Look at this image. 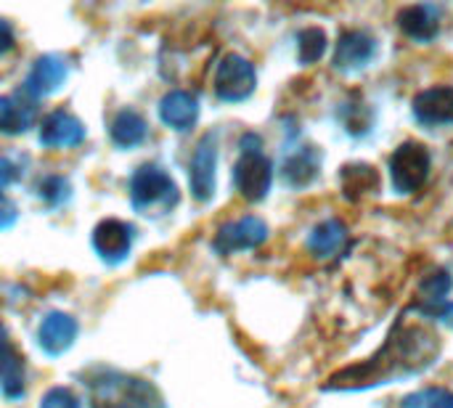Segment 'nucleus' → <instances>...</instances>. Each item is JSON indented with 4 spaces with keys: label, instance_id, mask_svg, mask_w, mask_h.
<instances>
[{
    "label": "nucleus",
    "instance_id": "f257e3e1",
    "mask_svg": "<svg viewBox=\"0 0 453 408\" xmlns=\"http://www.w3.org/2000/svg\"><path fill=\"white\" fill-rule=\"evenodd\" d=\"M438 350L441 343L433 332L422 327H406V321L401 319L398 327L390 332L385 348L374 358L340 372L329 380L326 390H366L414 377L438 358Z\"/></svg>",
    "mask_w": 453,
    "mask_h": 408
},
{
    "label": "nucleus",
    "instance_id": "f03ea898",
    "mask_svg": "<svg viewBox=\"0 0 453 408\" xmlns=\"http://www.w3.org/2000/svg\"><path fill=\"white\" fill-rule=\"evenodd\" d=\"M90 408H165L154 385L119 372L101 369L88 377Z\"/></svg>",
    "mask_w": 453,
    "mask_h": 408
},
{
    "label": "nucleus",
    "instance_id": "7ed1b4c3",
    "mask_svg": "<svg viewBox=\"0 0 453 408\" xmlns=\"http://www.w3.org/2000/svg\"><path fill=\"white\" fill-rule=\"evenodd\" d=\"M130 202L141 215H165L178 204V186L162 167L143 165L130 178Z\"/></svg>",
    "mask_w": 453,
    "mask_h": 408
},
{
    "label": "nucleus",
    "instance_id": "20e7f679",
    "mask_svg": "<svg viewBox=\"0 0 453 408\" xmlns=\"http://www.w3.org/2000/svg\"><path fill=\"white\" fill-rule=\"evenodd\" d=\"M430 165H433V157L425 143H419V141L401 143L395 149V154L390 157L393 189L401 194H411V191L422 189L425 181L430 178Z\"/></svg>",
    "mask_w": 453,
    "mask_h": 408
},
{
    "label": "nucleus",
    "instance_id": "39448f33",
    "mask_svg": "<svg viewBox=\"0 0 453 408\" xmlns=\"http://www.w3.org/2000/svg\"><path fill=\"white\" fill-rule=\"evenodd\" d=\"M257 85V74L252 61H247L239 53H228L215 72V93L218 98L228 101V104H239L244 98H250L255 93Z\"/></svg>",
    "mask_w": 453,
    "mask_h": 408
},
{
    "label": "nucleus",
    "instance_id": "423d86ee",
    "mask_svg": "<svg viewBox=\"0 0 453 408\" xmlns=\"http://www.w3.org/2000/svg\"><path fill=\"white\" fill-rule=\"evenodd\" d=\"M273 165L263 151H242L234 167V186L247 202H260L271 191Z\"/></svg>",
    "mask_w": 453,
    "mask_h": 408
},
{
    "label": "nucleus",
    "instance_id": "0eeeda50",
    "mask_svg": "<svg viewBox=\"0 0 453 408\" xmlns=\"http://www.w3.org/2000/svg\"><path fill=\"white\" fill-rule=\"evenodd\" d=\"M133 226L117 218L101 220L93 228V250L98 252V258L109 266H117L122 260H127L130 250H133Z\"/></svg>",
    "mask_w": 453,
    "mask_h": 408
},
{
    "label": "nucleus",
    "instance_id": "6e6552de",
    "mask_svg": "<svg viewBox=\"0 0 453 408\" xmlns=\"http://www.w3.org/2000/svg\"><path fill=\"white\" fill-rule=\"evenodd\" d=\"M215 167H218V141L212 133H207L199 143L196 151L191 157L188 165V183H191V194L199 202H210L215 194Z\"/></svg>",
    "mask_w": 453,
    "mask_h": 408
},
{
    "label": "nucleus",
    "instance_id": "1a4fd4ad",
    "mask_svg": "<svg viewBox=\"0 0 453 408\" xmlns=\"http://www.w3.org/2000/svg\"><path fill=\"white\" fill-rule=\"evenodd\" d=\"M268 239V226L255 218V215H247V218H239L234 223H226L218 236H215V250L220 255H234V252H242V250H255L260 247L263 242Z\"/></svg>",
    "mask_w": 453,
    "mask_h": 408
},
{
    "label": "nucleus",
    "instance_id": "9d476101",
    "mask_svg": "<svg viewBox=\"0 0 453 408\" xmlns=\"http://www.w3.org/2000/svg\"><path fill=\"white\" fill-rule=\"evenodd\" d=\"M411 109H414V117L427 127L453 125V88L441 85V88L422 90L414 98Z\"/></svg>",
    "mask_w": 453,
    "mask_h": 408
},
{
    "label": "nucleus",
    "instance_id": "9b49d317",
    "mask_svg": "<svg viewBox=\"0 0 453 408\" xmlns=\"http://www.w3.org/2000/svg\"><path fill=\"white\" fill-rule=\"evenodd\" d=\"M85 141V125L69 112H53L40 125V143L48 149H72Z\"/></svg>",
    "mask_w": 453,
    "mask_h": 408
},
{
    "label": "nucleus",
    "instance_id": "f8f14e48",
    "mask_svg": "<svg viewBox=\"0 0 453 408\" xmlns=\"http://www.w3.org/2000/svg\"><path fill=\"white\" fill-rule=\"evenodd\" d=\"M377 56V40L374 35L364 29L342 32L337 50H334V66L337 69H361Z\"/></svg>",
    "mask_w": 453,
    "mask_h": 408
},
{
    "label": "nucleus",
    "instance_id": "ddd939ff",
    "mask_svg": "<svg viewBox=\"0 0 453 408\" xmlns=\"http://www.w3.org/2000/svg\"><path fill=\"white\" fill-rule=\"evenodd\" d=\"M77 337V321L69 313H48L37 329V343L42 353L48 356H61L74 345Z\"/></svg>",
    "mask_w": 453,
    "mask_h": 408
},
{
    "label": "nucleus",
    "instance_id": "4468645a",
    "mask_svg": "<svg viewBox=\"0 0 453 408\" xmlns=\"http://www.w3.org/2000/svg\"><path fill=\"white\" fill-rule=\"evenodd\" d=\"M66 80V64L61 56H40L24 82V93H29L32 98H40V96H50L56 93Z\"/></svg>",
    "mask_w": 453,
    "mask_h": 408
},
{
    "label": "nucleus",
    "instance_id": "2eb2a0df",
    "mask_svg": "<svg viewBox=\"0 0 453 408\" xmlns=\"http://www.w3.org/2000/svg\"><path fill=\"white\" fill-rule=\"evenodd\" d=\"M159 117L167 127L183 133L191 130L199 119V101L188 90H170L159 101Z\"/></svg>",
    "mask_w": 453,
    "mask_h": 408
},
{
    "label": "nucleus",
    "instance_id": "dca6fc26",
    "mask_svg": "<svg viewBox=\"0 0 453 408\" xmlns=\"http://www.w3.org/2000/svg\"><path fill=\"white\" fill-rule=\"evenodd\" d=\"M35 122V98L29 93H11L0 98V133L19 135Z\"/></svg>",
    "mask_w": 453,
    "mask_h": 408
},
{
    "label": "nucleus",
    "instance_id": "f3484780",
    "mask_svg": "<svg viewBox=\"0 0 453 408\" xmlns=\"http://www.w3.org/2000/svg\"><path fill=\"white\" fill-rule=\"evenodd\" d=\"M401 29L419 42H430L438 35V8L433 5H406L398 13Z\"/></svg>",
    "mask_w": 453,
    "mask_h": 408
},
{
    "label": "nucleus",
    "instance_id": "a211bd4d",
    "mask_svg": "<svg viewBox=\"0 0 453 408\" xmlns=\"http://www.w3.org/2000/svg\"><path fill=\"white\" fill-rule=\"evenodd\" d=\"M0 390L11 401L24 396V358L13 350L11 343L0 348Z\"/></svg>",
    "mask_w": 453,
    "mask_h": 408
},
{
    "label": "nucleus",
    "instance_id": "6ab92c4d",
    "mask_svg": "<svg viewBox=\"0 0 453 408\" xmlns=\"http://www.w3.org/2000/svg\"><path fill=\"white\" fill-rule=\"evenodd\" d=\"M345 239H348V228H345L340 220L329 218V220L319 223V226L311 231V236H308V250H311L316 258H332V255L345 244Z\"/></svg>",
    "mask_w": 453,
    "mask_h": 408
},
{
    "label": "nucleus",
    "instance_id": "aec40b11",
    "mask_svg": "<svg viewBox=\"0 0 453 408\" xmlns=\"http://www.w3.org/2000/svg\"><path fill=\"white\" fill-rule=\"evenodd\" d=\"M146 138V119L135 109H122L111 119V141L119 149H133Z\"/></svg>",
    "mask_w": 453,
    "mask_h": 408
},
{
    "label": "nucleus",
    "instance_id": "412c9836",
    "mask_svg": "<svg viewBox=\"0 0 453 408\" xmlns=\"http://www.w3.org/2000/svg\"><path fill=\"white\" fill-rule=\"evenodd\" d=\"M319 175V154L313 146H303L297 154H292L284 162V181L295 189L308 186Z\"/></svg>",
    "mask_w": 453,
    "mask_h": 408
},
{
    "label": "nucleus",
    "instance_id": "4be33fe9",
    "mask_svg": "<svg viewBox=\"0 0 453 408\" xmlns=\"http://www.w3.org/2000/svg\"><path fill=\"white\" fill-rule=\"evenodd\" d=\"M342 189H345L348 199L374 194L380 189V175L372 165H345L342 167Z\"/></svg>",
    "mask_w": 453,
    "mask_h": 408
},
{
    "label": "nucleus",
    "instance_id": "5701e85b",
    "mask_svg": "<svg viewBox=\"0 0 453 408\" xmlns=\"http://www.w3.org/2000/svg\"><path fill=\"white\" fill-rule=\"evenodd\" d=\"M453 281L446 271H433L422 279L419 284V305H435V303H443L446 295L451 292Z\"/></svg>",
    "mask_w": 453,
    "mask_h": 408
},
{
    "label": "nucleus",
    "instance_id": "b1692460",
    "mask_svg": "<svg viewBox=\"0 0 453 408\" xmlns=\"http://www.w3.org/2000/svg\"><path fill=\"white\" fill-rule=\"evenodd\" d=\"M297 53L303 64H316L326 53V32L319 27H308L297 35Z\"/></svg>",
    "mask_w": 453,
    "mask_h": 408
},
{
    "label": "nucleus",
    "instance_id": "393cba45",
    "mask_svg": "<svg viewBox=\"0 0 453 408\" xmlns=\"http://www.w3.org/2000/svg\"><path fill=\"white\" fill-rule=\"evenodd\" d=\"M403 408H453V393L443 388H430V390L409 396L403 401Z\"/></svg>",
    "mask_w": 453,
    "mask_h": 408
},
{
    "label": "nucleus",
    "instance_id": "a878e982",
    "mask_svg": "<svg viewBox=\"0 0 453 408\" xmlns=\"http://www.w3.org/2000/svg\"><path fill=\"white\" fill-rule=\"evenodd\" d=\"M40 196H42L45 202H50V204H61V202L69 199V183H66L64 178H58V175L45 178V181L40 183Z\"/></svg>",
    "mask_w": 453,
    "mask_h": 408
},
{
    "label": "nucleus",
    "instance_id": "bb28decb",
    "mask_svg": "<svg viewBox=\"0 0 453 408\" xmlns=\"http://www.w3.org/2000/svg\"><path fill=\"white\" fill-rule=\"evenodd\" d=\"M40 408H80V401L72 390L66 388H53L42 396Z\"/></svg>",
    "mask_w": 453,
    "mask_h": 408
},
{
    "label": "nucleus",
    "instance_id": "cd10ccee",
    "mask_svg": "<svg viewBox=\"0 0 453 408\" xmlns=\"http://www.w3.org/2000/svg\"><path fill=\"white\" fill-rule=\"evenodd\" d=\"M425 316L430 319H438V321H446L449 327H453V303H435V305H417Z\"/></svg>",
    "mask_w": 453,
    "mask_h": 408
},
{
    "label": "nucleus",
    "instance_id": "c85d7f7f",
    "mask_svg": "<svg viewBox=\"0 0 453 408\" xmlns=\"http://www.w3.org/2000/svg\"><path fill=\"white\" fill-rule=\"evenodd\" d=\"M16 218H19L16 204H13L5 194H0V231L11 228V226L16 223Z\"/></svg>",
    "mask_w": 453,
    "mask_h": 408
},
{
    "label": "nucleus",
    "instance_id": "c756f323",
    "mask_svg": "<svg viewBox=\"0 0 453 408\" xmlns=\"http://www.w3.org/2000/svg\"><path fill=\"white\" fill-rule=\"evenodd\" d=\"M19 178V167L11 159H0V191Z\"/></svg>",
    "mask_w": 453,
    "mask_h": 408
},
{
    "label": "nucleus",
    "instance_id": "7c9ffc66",
    "mask_svg": "<svg viewBox=\"0 0 453 408\" xmlns=\"http://www.w3.org/2000/svg\"><path fill=\"white\" fill-rule=\"evenodd\" d=\"M13 48V29L5 19H0V53Z\"/></svg>",
    "mask_w": 453,
    "mask_h": 408
},
{
    "label": "nucleus",
    "instance_id": "2f4dec72",
    "mask_svg": "<svg viewBox=\"0 0 453 408\" xmlns=\"http://www.w3.org/2000/svg\"><path fill=\"white\" fill-rule=\"evenodd\" d=\"M5 343H8V335H5V329H3V327H0V348H3V345H5Z\"/></svg>",
    "mask_w": 453,
    "mask_h": 408
}]
</instances>
